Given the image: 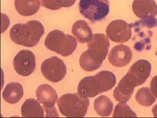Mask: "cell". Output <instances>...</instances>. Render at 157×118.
I'll return each mask as SVG.
<instances>
[{"instance_id": "6da1fadb", "label": "cell", "mask_w": 157, "mask_h": 118, "mask_svg": "<svg viewBox=\"0 0 157 118\" xmlns=\"http://www.w3.org/2000/svg\"><path fill=\"white\" fill-rule=\"evenodd\" d=\"M110 42L108 38L102 33L93 34L88 42V49L83 53L79 58V64L82 69L91 72L98 69L108 53Z\"/></svg>"}, {"instance_id": "7a4b0ae2", "label": "cell", "mask_w": 157, "mask_h": 118, "mask_svg": "<svg viewBox=\"0 0 157 118\" xmlns=\"http://www.w3.org/2000/svg\"><path fill=\"white\" fill-rule=\"evenodd\" d=\"M117 82L115 74L109 71H101L93 76L83 78L78 86V93L85 98H93L114 87Z\"/></svg>"}, {"instance_id": "3957f363", "label": "cell", "mask_w": 157, "mask_h": 118, "mask_svg": "<svg viewBox=\"0 0 157 118\" xmlns=\"http://www.w3.org/2000/svg\"><path fill=\"white\" fill-rule=\"evenodd\" d=\"M44 28L38 21H29L25 24L14 25L10 31L12 41L18 45L26 47L36 45L44 34Z\"/></svg>"}, {"instance_id": "277c9868", "label": "cell", "mask_w": 157, "mask_h": 118, "mask_svg": "<svg viewBox=\"0 0 157 118\" xmlns=\"http://www.w3.org/2000/svg\"><path fill=\"white\" fill-rule=\"evenodd\" d=\"M57 105L63 116L68 118H83L87 114L90 99L79 93H67L60 97Z\"/></svg>"}, {"instance_id": "5b68a950", "label": "cell", "mask_w": 157, "mask_h": 118, "mask_svg": "<svg viewBox=\"0 0 157 118\" xmlns=\"http://www.w3.org/2000/svg\"><path fill=\"white\" fill-rule=\"evenodd\" d=\"M46 48L63 57H68L75 51L77 42L75 38L65 34L60 30H54L47 35L44 43Z\"/></svg>"}, {"instance_id": "8992f818", "label": "cell", "mask_w": 157, "mask_h": 118, "mask_svg": "<svg viewBox=\"0 0 157 118\" xmlns=\"http://www.w3.org/2000/svg\"><path fill=\"white\" fill-rule=\"evenodd\" d=\"M78 8L83 16L94 23L108 16L109 2V0H80Z\"/></svg>"}, {"instance_id": "52a82bcc", "label": "cell", "mask_w": 157, "mask_h": 118, "mask_svg": "<svg viewBox=\"0 0 157 118\" xmlns=\"http://www.w3.org/2000/svg\"><path fill=\"white\" fill-rule=\"evenodd\" d=\"M41 71L48 80L56 83L65 77L67 69L63 60L57 57H52L43 62L41 65Z\"/></svg>"}, {"instance_id": "ba28073f", "label": "cell", "mask_w": 157, "mask_h": 118, "mask_svg": "<svg viewBox=\"0 0 157 118\" xmlns=\"http://www.w3.org/2000/svg\"><path fill=\"white\" fill-rule=\"evenodd\" d=\"M36 95L39 102L43 105L46 112V117H59L55 104L57 102V93L48 84H43L38 87Z\"/></svg>"}, {"instance_id": "9c48e42d", "label": "cell", "mask_w": 157, "mask_h": 118, "mask_svg": "<svg viewBox=\"0 0 157 118\" xmlns=\"http://www.w3.org/2000/svg\"><path fill=\"white\" fill-rule=\"evenodd\" d=\"M13 65L14 70L19 75H30L35 69V55L28 50H21L14 57Z\"/></svg>"}, {"instance_id": "30bf717a", "label": "cell", "mask_w": 157, "mask_h": 118, "mask_svg": "<svg viewBox=\"0 0 157 118\" xmlns=\"http://www.w3.org/2000/svg\"><path fill=\"white\" fill-rule=\"evenodd\" d=\"M106 33L111 41L120 44L128 41L132 35L130 25L121 19L110 22L106 27Z\"/></svg>"}, {"instance_id": "8fae6325", "label": "cell", "mask_w": 157, "mask_h": 118, "mask_svg": "<svg viewBox=\"0 0 157 118\" xmlns=\"http://www.w3.org/2000/svg\"><path fill=\"white\" fill-rule=\"evenodd\" d=\"M137 86L135 77L131 73H127L120 81L114 91V97L117 101L126 102L132 96L134 89Z\"/></svg>"}, {"instance_id": "7c38bea8", "label": "cell", "mask_w": 157, "mask_h": 118, "mask_svg": "<svg viewBox=\"0 0 157 118\" xmlns=\"http://www.w3.org/2000/svg\"><path fill=\"white\" fill-rule=\"evenodd\" d=\"M132 58V53L127 45H118L114 46L109 54V61L115 67H124Z\"/></svg>"}, {"instance_id": "4fadbf2b", "label": "cell", "mask_w": 157, "mask_h": 118, "mask_svg": "<svg viewBox=\"0 0 157 118\" xmlns=\"http://www.w3.org/2000/svg\"><path fill=\"white\" fill-rule=\"evenodd\" d=\"M132 10L136 16L144 19L157 15V3L154 0H134Z\"/></svg>"}, {"instance_id": "5bb4252c", "label": "cell", "mask_w": 157, "mask_h": 118, "mask_svg": "<svg viewBox=\"0 0 157 118\" xmlns=\"http://www.w3.org/2000/svg\"><path fill=\"white\" fill-rule=\"evenodd\" d=\"M151 65L146 60H140L132 65L128 73L135 77L137 86H141L149 77L151 71Z\"/></svg>"}, {"instance_id": "9a60e30c", "label": "cell", "mask_w": 157, "mask_h": 118, "mask_svg": "<svg viewBox=\"0 0 157 118\" xmlns=\"http://www.w3.org/2000/svg\"><path fill=\"white\" fill-rule=\"evenodd\" d=\"M72 33L79 43H88L92 39L93 34L92 30L86 21L78 20L72 26Z\"/></svg>"}, {"instance_id": "2e32d148", "label": "cell", "mask_w": 157, "mask_h": 118, "mask_svg": "<svg viewBox=\"0 0 157 118\" xmlns=\"http://www.w3.org/2000/svg\"><path fill=\"white\" fill-rule=\"evenodd\" d=\"M24 91L22 85L18 82L8 83L2 93V97L6 102L10 104H16L22 99Z\"/></svg>"}, {"instance_id": "e0dca14e", "label": "cell", "mask_w": 157, "mask_h": 118, "mask_svg": "<svg viewBox=\"0 0 157 118\" xmlns=\"http://www.w3.org/2000/svg\"><path fill=\"white\" fill-rule=\"evenodd\" d=\"M21 113L25 118H43L44 115V109L40 103L35 99H28L21 107Z\"/></svg>"}, {"instance_id": "ac0fdd59", "label": "cell", "mask_w": 157, "mask_h": 118, "mask_svg": "<svg viewBox=\"0 0 157 118\" xmlns=\"http://www.w3.org/2000/svg\"><path fill=\"white\" fill-rule=\"evenodd\" d=\"M14 6L17 12L23 16L35 14L40 7L39 0H14Z\"/></svg>"}, {"instance_id": "d6986e66", "label": "cell", "mask_w": 157, "mask_h": 118, "mask_svg": "<svg viewBox=\"0 0 157 118\" xmlns=\"http://www.w3.org/2000/svg\"><path fill=\"white\" fill-rule=\"evenodd\" d=\"M113 103L104 95L97 98L94 103V110L99 116L106 117L111 114L113 110Z\"/></svg>"}, {"instance_id": "ffe728a7", "label": "cell", "mask_w": 157, "mask_h": 118, "mask_svg": "<svg viewBox=\"0 0 157 118\" xmlns=\"http://www.w3.org/2000/svg\"><path fill=\"white\" fill-rule=\"evenodd\" d=\"M136 101L144 107L152 105L156 100V97L148 87H143L138 90L136 95Z\"/></svg>"}, {"instance_id": "44dd1931", "label": "cell", "mask_w": 157, "mask_h": 118, "mask_svg": "<svg viewBox=\"0 0 157 118\" xmlns=\"http://www.w3.org/2000/svg\"><path fill=\"white\" fill-rule=\"evenodd\" d=\"M113 117L135 118L137 117V115L126 103V102H120L116 105Z\"/></svg>"}, {"instance_id": "7402d4cb", "label": "cell", "mask_w": 157, "mask_h": 118, "mask_svg": "<svg viewBox=\"0 0 157 118\" xmlns=\"http://www.w3.org/2000/svg\"><path fill=\"white\" fill-rule=\"evenodd\" d=\"M41 5L51 10H58L63 7V0H40Z\"/></svg>"}, {"instance_id": "603a6c76", "label": "cell", "mask_w": 157, "mask_h": 118, "mask_svg": "<svg viewBox=\"0 0 157 118\" xmlns=\"http://www.w3.org/2000/svg\"><path fill=\"white\" fill-rule=\"evenodd\" d=\"M150 89L152 93L155 95V97L157 98V76L154 77L151 81Z\"/></svg>"}, {"instance_id": "cb8c5ba5", "label": "cell", "mask_w": 157, "mask_h": 118, "mask_svg": "<svg viewBox=\"0 0 157 118\" xmlns=\"http://www.w3.org/2000/svg\"><path fill=\"white\" fill-rule=\"evenodd\" d=\"M76 0H63V7L68 8L73 6Z\"/></svg>"}, {"instance_id": "d4e9b609", "label": "cell", "mask_w": 157, "mask_h": 118, "mask_svg": "<svg viewBox=\"0 0 157 118\" xmlns=\"http://www.w3.org/2000/svg\"><path fill=\"white\" fill-rule=\"evenodd\" d=\"M152 113L155 116V117L157 118V104L152 108Z\"/></svg>"}]
</instances>
